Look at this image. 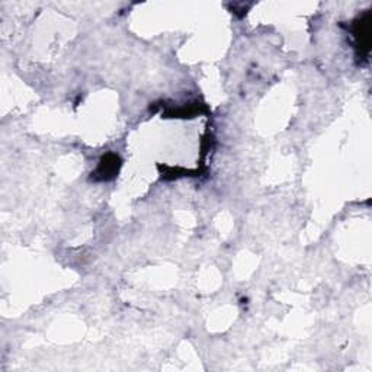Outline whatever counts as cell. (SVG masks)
I'll list each match as a JSON object with an SVG mask.
<instances>
[{"mask_svg":"<svg viewBox=\"0 0 372 372\" xmlns=\"http://www.w3.org/2000/svg\"><path fill=\"white\" fill-rule=\"evenodd\" d=\"M352 32L355 36L357 54L361 62H366L371 51V12L366 11L352 25Z\"/></svg>","mask_w":372,"mask_h":372,"instance_id":"obj_1","label":"cell"},{"mask_svg":"<svg viewBox=\"0 0 372 372\" xmlns=\"http://www.w3.org/2000/svg\"><path fill=\"white\" fill-rule=\"evenodd\" d=\"M120 167H121V160L118 156L109 153L101 159L99 166H97L96 172L93 173L95 179L96 181H111L115 178L116 173H118Z\"/></svg>","mask_w":372,"mask_h":372,"instance_id":"obj_2","label":"cell"}]
</instances>
